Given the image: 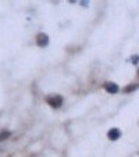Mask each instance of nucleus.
Instances as JSON below:
<instances>
[{
  "label": "nucleus",
  "mask_w": 139,
  "mask_h": 157,
  "mask_svg": "<svg viewBox=\"0 0 139 157\" xmlns=\"http://www.w3.org/2000/svg\"><path fill=\"white\" fill-rule=\"evenodd\" d=\"M46 103L50 107H53V109H59V107H61L63 103H64V99L60 95H51V96L46 97Z\"/></svg>",
  "instance_id": "f257e3e1"
},
{
  "label": "nucleus",
  "mask_w": 139,
  "mask_h": 157,
  "mask_svg": "<svg viewBox=\"0 0 139 157\" xmlns=\"http://www.w3.org/2000/svg\"><path fill=\"white\" fill-rule=\"evenodd\" d=\"M36 45L39 46V48H45V46H48L49 45V36L46 35V33H38L36 36Z\"/></svg>",
  "instance_id": "f03ea898"
},
{
  "label": "nucleus",
  "mask_w": 139,
  "mask_h": 157,
  "mask_svg": "<svg viewBox=\"0 0 139 157\" xmlns=\"http://www.w3.org/2000/svg\"><path fill=\"white\" fill-rule=\"evenodd\" d=\"M103 88H104V91L109 92V93H118L120 92V88H118L117 84H114V82H106V84L103 85Z\"/></svg>",
  "instance_id": "7ed1b4c3"
},
{
  "label": "nucleus",
  "mask_w": 139,
  "mask_h": 157,
  "mask_svg": "<svg viewBox=\"0 0 139 157\" xmlns=\"http://www.w3.org/2000/svg\"><path fill=\"white\" fill-rule=\"evenodd\" d=\"M120 136H121V131L118 128H111V129L107 132V138H109L110 140H117Z\"/></svg>",
  "instance_id": "20e7f679"
},
{
  "label": "nucleus",
  "mask_w": 139,
  "mask_h": 157,
  "mask_svg": "<svg viewBox=\"0 0 139 157\" xmlns=\"http://www.w3.org/2000/svg\"><path fill=\"white\" fill-rule=\"evenodd\" d=\"M139 88V85L136 84V85H134V84H131V85H128L127 88L124 89V92L125 93H129V92H132V91H135V89H138Z\"/></svg>",
  "instance_id": "39448f33"
},
{
  "label": "nucleus",
  "mask_w": 139,
  "mask_h": 157,
  "mask_svg": "<svg viewBox=\"0 0 139 157\" xmlns=\"http://www.w3.org/2000/svg\"><path fill=\"white\" fill-rule=\"evenodd\" d=\"M10 136V132L8 131H4V132H0V140H4Z\"/></svg>",
  "instance_id": "423d86ee"
},
{
  "label": "nucleus",
  "mask_w": 139,
  "mask_h": 157,
  "mask_svg": "<svg viewBox=\"0 0 139 157\" xmlns=\"http://www.w3.org/2000/svg\"><path fill=\"white\" fill-rule=\"evenodd\" d=\"M131 61H132V64H138V63H139V56H138V54L132 56V57H131Z\"/></svg>",
  "instance_id": "0eeeda50"
}]
</instances>
